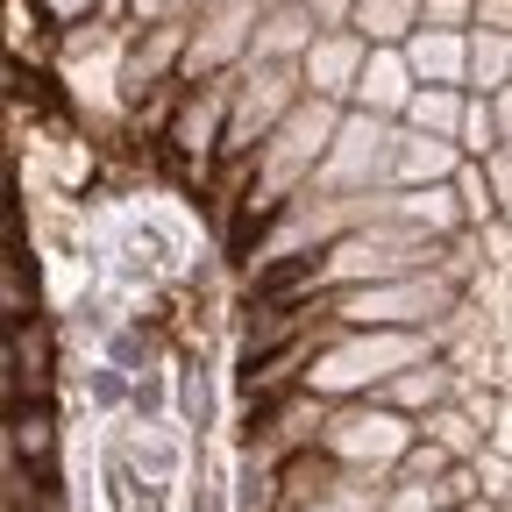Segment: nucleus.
Listing matches in <instances>:
<instances>
[{
    "mask_svg": "<svg viewBox=\"0 0 512 512\" xmlns=\"http://www.w3.org/2000/svg\"><path fill=\"white\" fill-rule=\"evenodd\" d=\"M377 221H399V192L384 185V192H299V200L249 242V264H256V278H278V271H292V264H313L320 249H335L342 235H356V228H377Z\"/></svg>",
    "mask_w": 512,
    "mask_h": 512,
    "instance_id": "f257e3e1",
    "label": "nucleus"
},
{
    "mask_svg": "<svg viewBox=\"0 0 512 512\" xmlns=\"http://www.w3.org/2000/svg\"><path fill=\"white\" fill-rule=\"evenodd\" d=\"M463 285L441 278V271H413V278H392V285H363V292H342L328 299V313L342 328H441V320L463 313Z\"/></svg>",
    "mask_w": 512,
    "mask_h": 512,
    "instance_id": "f03ea898",
    "label": "nucleus"
},
{
    "mask_svg": "<svg viewBox=\"0 0 512 512\" xmlns=\"http://www.w3.org/2000/svg\"><path fill=\"white\" fill-rule=\"evenodd\" d=\"M306 100L299 64H242L235 93H228V136H221V164H249L278 128L292 121V107Z\"/></svg>",
    "mask_w": 512,
    "mask_h": 512,
    "instance_id": "7ed1b4c3",
    "label": "nucleus"
},
{
    "mask_svg": "<svg viewBox=\"0 0 512 512\" xmlns=\"http://www.w3.org/2000/svg\"><path fill=\"white\" fill-rule=\"evenodd\" d=\"M406 441H413V420L392 413V406H377V399H342L328 406V420H320L313 448L328 456L335 470H356V477H377V470H392L406 456Z\"/></svg>",
    "mask_w": 512,
    "mask_h": 512,
    "instance_id": "20e7f679",
    "label": "nucleus"
},
{
    "mask_svg": "<svg viewBox=\"0 0 512 512\" xmlns=\"http://www.w3.org/2000/svg\"><path fill=\"white\" fill-rule=\"evenodd\" d=\"M256 29H264V0H200L178 86H214V79H235L242 64H249V50H256Z\"/></svg>",
    "mask_w": 512,
    "mask_h": 512,
    "instance_id": "39448f33",
    "label": "nucleus"
},
{
    "mask_svg": "<svg viewBox=\"0 0 512 512\" xmlns=\"http://www.w3.org/2000/svg\"><path fill=\"white\" fill-rule=\"evenodd\" d=\"M392 143H399V121H377V114L349 107L335 128L328 164L313 171V192H384L392 185Z\"/></svg>",
    "mask_w": 512,
    "mask_h": 512,
    "instance_id": "423d86ee",
    "label": "nucleus"
},
{
    "mask_svg": "<svg viewBox=\"0 0 512 512\" xmlns=\"http://www.w3.org/2000/svg\"><path fill=\"white\" fill-rule=\"evenodd\" d=\"M228 93H235V79L185 86V93H178V114L164 121V143H171V157H178V164H192V171L221 164V136H228Z\"/></svg>",
    "mask_w": 512,
    "mask_h": 512,
    "instance_id": "0eeeda50",
    "label": "nucleus"
},
{
    "mask_svg": "<svg viewBox=\"0 0 512 512\" xmlns=\"http://www.w3.org/2000/svg\"><path fill=\"white\" fill-rule=\"evenodd\" d=\"M185 43H192V15H185V22H150V29H136V36H128V50H121V93L143 100V93L171 86V79L185 72Z\"/></svg>",
    "mask_w": 512,
    "mask_h": 512,
    "instance_id": "6e6552de",
    "label": "nucleus"
},
{
    "mask_svg": "<svg viewBox=\"0 0 512 512\" xmlns=\"http://www.w3.org/2000/svg\"><path fill=\"white\" fill-rule=\"evenodd\" d=\"M363 64H370V43H363L356 29H320L313 50H306V64H299V79H306L313 100L349 107V100H356V79H363Z\"/></svg>",
    "mask_w": 512,
    "mask_h": 512,
    "instance_id": "1a4fd4ad",
    "label": "nucleus"
},
{
    "mask_svg": "<svg viewBox=\"0 0 512 512\" xmlns=\"http://www.w3.org/2000/svg\"><path fill=\"white\" fill-rule=\"evenodd\" d=\"M470 157L456 143H441V136H420V128L399 121V143H392V185L399 192H427V185H456Z\"/></svg>",
    "mask_w": 512,
    "mask_h": 512,
    "instance_id": "9d476101",
    "label": "nucleus"
},
{
    "mask_svg": "<svg viewBox=\"0 0 512 512\" xmlns=\"http://www.w3.org/2000/svg\"><path fill=\"white\" fill-rule=\"evenodd\" d=\"M413 93H420V79H413L406 50H370V64H363V79H356V100H349V107H363V114H377V121H406Z\"/></svg>",
    "mask_w": 512,
    "mask_h": 512,
    "instance_id": "9b49d317",
    "label": "nucleus"
},
{
    "mask_svg": "<svg viewBox=\"0 0 512 512\" xmlns=\"http://www.w3.org/2000/svg\"><path fill=\"white\" fill-rule=\"evenodd\" d=\"M377 406H392V413H406V420H427L434 406H448L456 399V363L448 356H427V363H413V370H399L384 392H370Z\"/></svg>",
    "mask_w": 512,
    "mask_h": 512,
    "instance_id": "f8f14e48",
    "label": "nucleus"
},
{
    "mask_svg": "<svg viewBox=\"0 0 512 512\" xmlns=\"http://www.w3.org/2000/svg\"><path fill=\"white\" fill-rule=\"evenodd\" d=\"M406 64L420 86H456L470 93V29H420L406 43Z\"/></svg>",
    "mask_w": 512,
    "mask_h": 512,
    "instance_id": "ddd939ff",
    "label": "nucleus"
},
{
    "mask_svg": "<svg viewBox=\"0 0 512 512\" xmlns=\"http://www.w3.org/2000/svg\"><path fill=\"white\" fill-rule=\"evenodd\" d=\"M313 36H320L313 8H264V29H256L249 64H306Z\"/></svg>",
    "mask_w": 512,
    "mask_h": 512,
    "instance_id": "4468645a",
    "label": "nucleus"
},
{
    "mask_svg": "<svg viewBox=\"0 0 512 512\" xmlns=\"http://www.w3.org/2000/svg\"><path fill=\"white\" fill-rule=\"evenodd\" d=\"M370 50H406L420 36V0H363L356 22H349Z\"/></svg>",
    "mask_w": 512,
    "mask_h": 512,
    "instance_id": "2eb2a0df",
    "label": "nucleus"
},
{
    "mask_svg": "<svg viewBox=\"0 0 512 512\" xmlns=\"http://www.w3.org/2000/svg\"><path fill=\"white\" fill-rule=\"evenodd\" d=\"M463 114H470V93H456V86H420L413 107H406V128L456 143V136H463Z\"/></svg>",
    "mask_w": 512,
    "mask_h": 512,
    "instance_id": "dca6fc26",
    "label": "nucleus"
},
{
    "mask_svg": "<svg viewBox=\"0 0 512 512\" xmlns=\"http://www.w3.org/2000/svg\"><path fill=\"white\" fill-rule=\"evenodd\" d=\"M512 86V36H491V29H470V93H505Z\"/></svg>",
    "mask_w": 512,
    "mask_h": 512,
    "instance_id": "f3484780",
    "label": "nucleus"
},
{
    "mask_svg": "<svg viewBox=\"0 0 512 512\" xmlns=\"http://www.w3.org/2000/svg\"><path fill=\"white\" fill-rule=\"evenodd\" d=\"M456 150H463L470 164H484V157H498V150H505V143H498V114H491V100H484V93H470V114H463Z\"/></svg>",
    "mask_w": 512,
    "mask_h": 512,
    "instance_id": "a211bd4d",
    "label": "nucleus"
},
{
    "mask_svg": "<svg viewBox=\"0 0 512 512\" xmlns=\"http://www.w3.org/2000/svg\"><path fill=\"white\" fill-rule=\"evenodd\" d=\"M456 200H463V214H470V235H477L484 221H498V192H491L484 164H463V171H456Z\"/></svg>",
    "mask_w": 512,
    "mask_h": 512,
    "instance_id": "6ab92c4d",
    "label": "nucleus"
},
{
    "mask_svg": "<svg viewBox=\"0 0 512 512\" xmlns=\"http://www.w3.org/2000/svg\"><path fill=\"white\" fill-rule=\"evenodd\" d=\"M477 0H420V29H470Z\"/></svg>",
    "mask_w": 512,
    "mask_h": 512,
    "instance_id": "aec40b11",
    "label": "nucleus"
},
{
    "mask_svg": "<svg viewBox=\"0 0 512 512\" xmlns=\"http://www.w3.org/2000/svg\"><path fill=\"white\" fill-rule=\"evenodd\" d=\"M192 15V0H128V22L150 29V22H185Z\"/></svg>",
    "mask_w": 512,
    "mask_h": 512,
    "instance_id": "412c9836",
    "label": "nucleus"
},
{
    "mask_svg": "<svg viewBox=\"0 0 512 512\" xmlns=\"http://www.w3.org/2000/svg\"><path fill=\"white\" fill-rule=\"evenodd\" d=\"M484 448H498V456L512 463V392H498V413H491V434H484Z\"/></svg>",
    "mask_w": 512,
    "mask_h": 512,
    "instance_id": "4be33fe9",
    "label": "nucleus"
},
{
    "mask_svg": "<svg viewBox=\"0 0 512 512\" xmlns=\"http://www.w3.org/2000/svg\"><path fill=\"white\" fill-rule=\"evenodd\" d=\"M484 178H491V192H498V214H505V207H512V150L484 157Z\"/></svg>",
    "mask_w": 512,
    "mask_h": 512,
    "instance_id": "5701e85b",
    "label": "nucleus"
},
{
    "mask_svg": "<svg viewBox=\"0 0 512 512\" xmlns=\"http://www.w3.org/2000/svg\"><path fill=\"white\" fill-rule=\"evenodd\" d=\"M470 29H491V36H512V0H477V22Z\"/></svg>",
    "mask_w": 512,
    "mask_h": 512,
    "instance_id": "b1692460",
    "label": "nucleus"
},
{
    "mask_svg": "<svg viewBox=\"0 0 512 512\" xmlns=\"http://www.w3.org/2000/svg\"><path fill=\"white\" fill-rule=\"evenodd\" d=\"M356 8H363V0H313V22H320V29H349Z\"/></svg>",
    "mask_w": 512,
    "mask_h": 512,
    "instance_id": "393cba45",
    "label": "nucleus"
},
{
    "mask_svg": "<svg viewBox=\"0 0 512 512\" xmlns=\"http://www.w3.org/2000/svg\"><path fill=\"white\" fill-rule=\"evenodd\" d=\"M43 8H50L57 22H86L93 8H107V0H43Z\"/></svg>",
    "mask_w": 512,
    "mask_h": 512,
    "instance_id": "a878e982",
    "label": "nucleus"
},
{
    "mask_svg": "<svg viewBox=\"0 0 512 512\" xmlns=\"http://www.w3.org/2000/svg\"><path fill=\"white\" fill-rule=\"evenodd\" d=\"M491 114H498V143L512 150V86H505V93H491Z\"/></svg>",
    "mask_w": 512,
    "mask_h": 512,
    "instance_id": "bb28decb",
    "label": "nucleus"
},
{
    "mask_svg": "<svg viewBox=\"0 0 512 512\" xmlns=\"http://www.w3.org/2000/svg\"><path fill=\"white\" fill-rule=\"evenodd\" d=\"M264 8H313V0H264Z\"/></svg>",
    "mask_w": 512,
    "mask_h": 512,
    "instance_id": "cd10ccee",
    "label": "nucleus"
},
{
    "mask_svg": "<svg viewBox=\"0 0 512 512\" xmlns=\"http://www.w3.org/2000/svg\"><path fill=\"white\" fill-rule=\"evenodd\" d=\"M505 335H512V306H505Z\"/></svg>",
    "mask_w": 512,
    "mask_h": 512,
    "instance_id": "c85d7f7f",
    "label": "nucleus"
}]
</instances>
